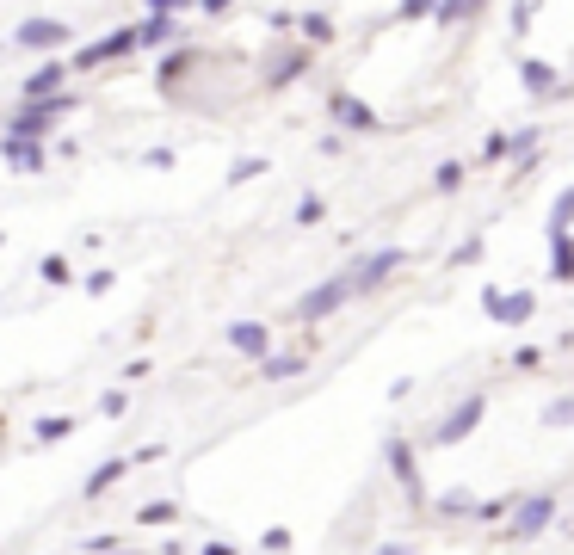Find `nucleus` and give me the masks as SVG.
Returning a JSON list of instances; mask_svg holds the SVG:
<instances>
[{"instance_id": "f8f14e48", "label": "nucleus", "mask_w": 574, "mask_h": 555, "mask_svg": "<svg viewBox=\"0 0 574 555\" xmlns=\"http://www.w3.org/2000/svg\"><path fill=\"white\" fill-rule=\"evenodd\" d=\"M0 148H7V161H13L19 173H38V167H44V148L25 142V136H13V130H7V142H0Z\"/></svg>"}, {"instance_id": "393cba45", "label": "nucleus", "mask_w": 574, "mask_h": 555, "mask_svg": "<svg viewBox=\"0 0 574 555\" xmlns=\"http://www.w3.org/2000/svg\"><path fill=\"white\" fill-rule=\"evenodd\" d=\"M44 278H50V284H62V278H68V259H56V253H50V259H44Z\"/></svg>"}, {"instance_id": "b1692460", "label": "nucleus", "mask_w": 574, "mask_h": 555, "mask_svg": "<svg viewBox=\"0 0 574 555\" xmlns=\"http://www.w3.org/2000/svg\"><path fill=\"white\" fill-rule=\"evenodd\" d=\"M68 432H75V420H44V426H38L44 444H50V438H68Z\"/></svg>"}, {"instance_id": "2eb2a0df", "label": "nucleus", "mask_w": 574, "mask_h": 555, "mask_svg": "<svg viewBox=\"0 0 574 555\" xmlns=\"http://www.w3.org/2000/svg\"><path fill=\"white\" fill-rule=\"evenodd\" d=\"M136 37H142V50H149V44H167V37H173V13H155V19L142 25Z\"/></svg>"}, {"instance_id": "1a4fd4ad", "label": "nucleus", "mask_w": 574, "mask_h": 555, "mask_svg": "<svg viewBox=\"0 0 574 555\" xmlns=\"http://www.w3.org/2000/svg\"><path fill=\"white\" fill-rule=\"evenodd\" d=\"M229 346L247 352V358H266V352H272V333H266L260 321H235V327H229Z\"/></svg>"}, {"instance_id": "aec40b11", "label": "nucleus", "mask_w": 574, "mask_h": 555, "mask_svg": "<svg viewBox=\"0 0 574 555\" xmlns=\"http://www.w3.org/2000/svg\"><path fill=\"white\" fill-rule=\"evenodd\" d=\"M297 370H303V358H266V377L278 383V377H297Z\"/></svg>"}, {"instance_id": "20e7f679", "label": "nucleus", "mask_w": 574, "mask_h": 555, "mask_svg": "<svg viewBox=\"0 0 574 555\" xmlns=\"http://www.w3.org/2000/svg\"><path fill=\"white\" fill-rule=\"evenodd\" d=\"M402 259H408L402 247H383V253H371V259H358V266H352V290H377L389 272L402 266Z\"/></svg>"}, {"instance_id": "ddd939ff", "label": "nucleus", "mask_w": 574, "mask_h": 555, "mask_svg": "<svg viewBox=\"0 0 574 555\" xmlns=\"http://www.w3.org/2000/svg\"><path fill=\"white\" fill-rule=\"evenodd\" d=\"M124 469H130V463H124V457H118V463H99V469H93V475H87V488H81V494H87V500H99V494H105V488H112V481H124Z\"/></svg>"}, {"instance_id": "9d476101", "label": "nucleus", "mask_w": 574, "mask_h": 555, "mask_svg": "<svg viewBox=\"0 0 574 555\" xmlns=\"http://www.w3.org/2000/svg\"><path fill=\"white\" fill-rule=\"evenodd\" d=\"M328 105H334V118H340V124H352V130H377V111H371L365 99H352V93H334Z\"/></svg>"}, {"instance_id": "7ed1b4c3", "label": "nucleus", "mask_w": 574, "mask_h": 555, "mask_svg": "<svg viewBox=\"0 0 574 555\" xmlns=\"http://www.w3.org/2000/svg\"><path fill=\"white\" fill-rule=\"evenodd\" d=\"M550 512H556V500H550V494H531V500H519V506H513V537H519V543H525V537H544Z\"/></svg>"}, {"instance_id": "0eeeda50", "label": "nucleus", "mask_w": 574, "mask_h": 555, "mask_svg": "<svg viewBox=\"0 0 574 555\" xmlns=\"http://www.w3.org/2000/svg\"><path fill=\"white\" fill-rule=\"evenodd\" d=\"M62 81H68V68H62V62H50V68H38V74H31V81L19 87V99H25V105H50Z\"/></svg>"}, {"instance_id": "4be33fe9", "label": "nucleus", "mask_w": 574, "mask_h": 555, "mask_svg": "<svg viewBox=\"0 0 574 555\" xmlns=\"http://www.w3.org/2000/svg\"><path fill=\"white\" fill-rule=\"evenodd\" d=\"M260 173H266V161H235V173H229V179H235V185H247V179H260Z\"/></svg>"}, {"instance_id": "6e6552de", "label": "nucleus", "mask_w": 574, "mask_h": 555, "mask_svg": "<svg viewBox=\"0 0 574 555\" xmlns=\"http://www.w3.org/2000/svg\"><path fill=\"white\" fill-rule=\"evenodd\" d=\"M482 303H488V315H494V321H507V327H519V321H531V309H537V296H500V290H488Z\"/></svg>"}, {"instance_id": "9b49d317", "label": "nucleus", "mask_w": 574, "mask_h": 555, "mask_svg": "<svg viewBox=\"0 0 574 555\" xmlns=\"http://www.w3.org/2000/svg\"><path fill=\"white\" fill-rule=\"evenodd\" d=\"M389 469H396V481H402V488L420 500V469H414V451H408L402 438H389Z\"/></svg>"}, {"instance_id": "bb28decb", "label": "nucleus", "mask_w": 574, "mask_h": 555, "mask_svg": "<svg viewBox=\"0 0 574 555\" xmlns=\"http://www.w3.org/2000/svg\"><path fill=\"white\" fill-rule=\"evenodd\" d=\"M377 555H408V543H383V549H377Z\"/></svg>"}, {"instance_id": "a878e982", "label": "nucleus", "mask_w": 574, "mask_h": 555, "mask_svg": "<svg viewBox=\"0 0 574 555\" xmlns=\"http://www.w3.org/2000/svg\"><path fill=\"white\" fill-rule=\"evenodd\" d=\"M297 222H321V198H303L297 204Z\"/></svg>"}, {"instance_id": "cd10ccee", "label": "nucleus", "mask_w": 574, "mask_h": 555, "mask_svg": "<svg viewBox=\"0 0 574 555\" xmlns=\"http://www.w3.org/2000/svg\"><path fill=\"white\" fill-rule=\"evenodd\" d=\"M204 555H235V549H223V543H210V549H204Z\"/></svg>"}, {"instance_id": "f3484780", "label": "nucleus", "mask_w": 574, "mask_h": 555, "mask_svg": "<svg viewBox=\"0 0 574 555\" xmlns=\"http://www.w3.org/2000/svg\"><path fill=\"white\" fill-rule=\"evenodd\" d=\"M568 222H574V192L556 198V210H550V235H568Z\"/></svg>"}, {"instance_id": "dca6fc26", "label": "nucleus", "mask_w": 574, "mask_h": 555, "mask_svg": "<svg viewBox=\"0 0 574 555\" xmlns=\"http://www.w3.org/2000/svg\"><path fill=\"white\" fill-rule=\"evenodd\" d=\"M519 74H525V87H531V93H550V87H556V68H544V62H525Z\"/></svg>"}, {"instance_id": "423d86ee", "label": "nucleus", "mask_w": 574, "mask_h": 555, "mask_svg": "<svg viewBox=\"0 0 574 555\" xmlns=\"http://www.w3.org/2000/svg\"><path fill=\"white\" fill-rule=\"evenodd\" d=\"M130 50H142V37H136V31H112V37H99V44H87V50L75 56V68H93V62H112V56H130Z\"/></svg>"}, {"instance_id": "4468645a", "label": "nucleus", "mask_w": 574, "mask_h": 555, "mask_svg": "<svg viewBox=\"0 0 574 555\" xmlns=\"http://www.w3.org/2000/svg\"><path fill=\"white\" fill-rule=\"evenodd\" d=\"M550 272L574 278V235H550Z\"/></svg>"}, {"instance_id": "39448f33", "label": "nucleus", "mask_w": 574, "mask_h": 555, "mask_svg": "<svg viewBox=\"0 0 574 555\" xmlns=\"http://www.w3.org/2000/svg\"><path fill=\"white\" fill-rule=\"evenodd\" d=\"M13 44H19V50H56V44H68V25H62V19H19Z\"/></svg>"}, {"instance_id": "a211bd4d", "label": "nucleus", "mask_w": 574, "mask_h": 555, "mask_svg": "<svg viewBox=\"0 0 574 555\" xmlns=\"http://www.w3.org/2000/svg\"><path fill=\"white\" fill-rule=\"evenodd\" d=\"M303 31H309V44H328V37H334V19H328V13H309Z\"/></svg>"}, {"instance_id": "5701e85b", "label": "nucleus", "mask_w": 574, "mask_h": 555, "mask_svg": "<svg viewBox=\"0 0 574 555\" xmlns=\"http://www.w3.org/2000/svg\"><path fill=\"white\" fill-rule=\"evenodd\" d=\"M457 185H463V167L445 161V167H439V192H457Z\"/></svg>"}, {"instance_id": "6ab92c4d", "label": "nucleus", "mask_w": 574, "mask_h": 555, "mask_svg": "<svg viewBox=\"0 0 574 555\" xmlns=\"http://www.w3.org/2000/svg\"><path fill=\"white\" fill-rule=\"evenodd\" d=\"M142 525H173V500H149L142 506Z\"/></svg>"}, {"instance_id": "412c9836", "label": "nucleus", "mask_w": 574, "mask_h": 555, "mask_svg": "<svg viewBox=\"0 0 574 555\" xmlns=\"http://www.w3.org/2000/svg\"><path fill=\"white\" fill-rule=\"evenodd\" d=\"M544 420H550V426H568V420H574V401H550Z\"/></svg>"}, {"instance_id": "f257e3e1", "label": "nucleus", "mask_w": 574, "mask_h": 555, "mask_svg": "<svg viewBox=\"0 0 574 555\" xmlns=\"http://www.w3.org/2000/svg\"><path fill=\"white\" fill-rule=\"evenodd\" d=\"M488 414V395H463L457 407H451V414L439 420V432H433V444H463V438H470L476 432V420Z\"/></svg>"}, {"instance_id": "f03ea898", "label": "nucleus", "mask_w": 574, "mask_h": 555, "mask_svg": "<svg viewBox=\"0 0 574 555\" xmlns=\"http://www.w3.org/2000/svg\"><path fill=\"white\" fill-rule=\"evenodd\" d=\"M352 296H358V290H352V278H334V284L309 290L303 303H297V315H303V321H328L334 309H346V303H352Z\"/></svg>"}]
</instances>
